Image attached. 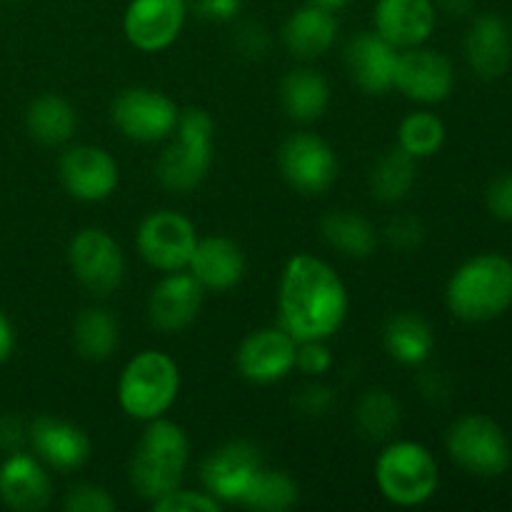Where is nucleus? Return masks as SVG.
<instances>
[{
  "instance_id": "1",
  "label": "nucleus",
  "mask_w": 512,
  "mask_h": 512,
  "mask_svg": "<svg viewBox=\"0 0 512 512\" xmlns=\"http://www.w3.org/2000/svg\"><path fill=\"white\" fill-rule=\"evenodd\" d=\"M280 328L298 343L330 340L348 318L350 298L335 268L315 255L288 260L278 285Z\"/></svg>"
},
{
  "instance_id": "2",
  "label": "nucleus",
  "mask_w": 512,
  "mask_h": 512,
  "mask_svg": "<svg viewBox=\"0 0 512 512\" xmlns=\"http://www.w3.org/2000/svg\"><path fill=\"white\" fill-rule=\"evenodd\" d=\"M450 313L465 323H488L512 305V260L483 253L460 265L445 290Z\"/></svg>"
},
{
  "instance_id": "3",
  "label": "nucleus",
  "mask_w": 512,
  "mask_h": 512,
  "mask_svg": "<svg viewBox=\"0 0 512 512\" xmlns=\"http://www.w3.org/2000/svg\"><path fill=\"white\" fill-rule=\"evenodd\" d=\"M190 460L188 433L173 420H150L130 460V485L140 498L160 500L183 483Z\"/></svg>"
},
{
  "instance_id": "4",
  "label": "nucleus",
  "mask_w": 512,
  "mask_h": 512,
  "mask_svg": "<svg viewBox=\"0 0 512 512\" xmlns=\"http://www.w3.org/2000/svg\"><path fill=\"white\" fill-rule=\"evenodd\" d=\"M180 393V368L168 353L143 350L128 360L118 380V403L138 423L165 418Z\"/></svg>"
},
{
  "instance_id": "5",
  "label": "nucleus",
  "mask_w": 512,
  "mask_h": 512,
  "mask_svg": "<svg viewBox=\"0 0 512 512\" xmlns=\"http://www.w3.org/2000/svg\"><path fill=\"white\" fill-rule=\"evenodd\" d=\"M375 483L388 503L418 508L438 493V460L415 440H395L385 445L375 460Z\"/></svg>"
},
{
  "instance_id": "6",
  "label": "nucleus",
  "mask_w": 512,
  "mask_h": 512,
  "mask_svg": "<svg viewBox=\"0 0 512 512\" xmlns=\"http://www.w3.org/2000/svg\"><path fill=\"white\" fill-rule=\"evenodd\" d=\"M173 135L175 140L155 163V175L170 193H190L203 183L213 165L215 123L205 110H185Z\"/></svg>"
},
{
  "instance_id": "7",
  "label": "nucleus",
  "mask_w": 512,
  "mask_h": 512,
  "mask_svg": "<svg viewBox=\"0 0 512 512\" xmlns=\"http://www.w3.org/2000/svg\"><path fill=\"white\" fill-rule=\"evenodd\" d=\"M445 445L453 463L478 478H500L512 463L508 435L485 415H465L455 420Z\"/></svg>"
},
{
  "instance_id": "8",
  "label": "nucleus",
  "mask_w": 512,
  "mask_h": 512,
  "mask_svg": "<svg viewBox=\"0 0 512 512\" xmlns=\"http://www.w3.org/2000/svg\"><path fill=\"white\" fill-rule=\"evenodd\" d=\"M198 243V230L175 210H155L140 223L135 233V248L140 258L158 273L185 270Z\"/></svg>"
},
{
  "instance_id": "9",
  "label": "nucleus",
  "mask_w": 512,
  "mask_h": 512,
  "mask_svg": "<svg viewBox=\"0 0 512 512\" xmlns=\"http://www.w3.org/2000/svg\"><path fill=\"white\" fill-rule=\"evenodd\" d=\"M113 123L135 143H163L173 138L180 120V108L173 98L153 88H130L115 98Z\"/></svg>"
},
{
  "instance_id": "10",
  "label": "nucleus",
  "mask_w": 512,
  "mask_h": 512,
  "mask_svg": "<svg viewBox=\"0 0 512 512\" xmlns=\"http://www.w3.org/2000/svg\"><path fill=\"white\" fill-rule=\"evenodd\" d=\"M68 260L73 275L93 295H113L125 280V255L110 233L85 228L70 240Z\"/></svg>"
},
{
  "instance_id": "11",
  "label": "nucleus",
  "mask_w": 512,
  "mask_h": 512,
  "mask_svg": "<svg viewBox=\"0 0 512 512\" xmlns=\"http://www.w3.org/2000/svg\"><path fill=\"white\" fill-rule=\"evenodd\" d=\"M278 165L290 188L303 195H323L338 180V155L313 133H295L283 143Z\"/></svg>"
},
{
  "instance_id": "12",
  "label": "nucleus",
  "mask_w": 512,
  "mask_h": 512,
  "mask_svg": "<svg viewBox=\"0 0 512 512\" xmlns=\"http://www.w3.org/2000/svg\"><path fill=\"white\" fill-rule=\"evenodd\" d=\"M453 63L438 50L425 45L398 50L393 73V88L420 105L443 103L453 93Z\"/></svg>"
},
{
  "instance_id": "13",
  "label": "nucleus",
  "mask_w": 512,
  "mask_h": 512,
  "mask_svg": "<svg viewBox=\"0 0 512 512\" xmlns=\"http://www.w3.org/2000/svg\"><path fill=\"white\" fill-rule=\"evenodd\" d=\"M260 468H263V458L258 448L235 440L205 458V463L200 465V480H203V490H208L225 508V505H240Z\"/></svg>"
},
{
  "instance_id": "14",
  "label": "nucleus",
  "mask_w": 512,
  "mask_h": 512,
  "mask_svg": "<svg viewBox=\"0 0 512 512\" xmlns=\"http://www.w3.org/2000/svg\"><path fill=\"white\" fill-rule=\"evenodd\" d=\"M60 183L83 203H100L115 193L120 168L113 155L98 145H73L60 155Z\"/></svg>"
},
{
  "instance_id": "15",
  "label": "nucleus",
  "mask_w": 512,
  "mask_h": 512,
  "mask_svg": "<svg viewBox=\"0 0 512 512\" xmlns=\"http://www.w3.org/2000/svg\"><path fill=\"white\" fill-rule=\"evenodd\" d=\"M185 18V0H130L123 15V33L133 48L160 53L178 40Z\"/></svg>"
},
{
  "instance_id": "16",
  "label": "nucleus",
  "mask_w": 512,
  "mask_h": 512,
  "mask_svg": "<svg viewBox=\"0 0 512 512\" xmlns=\"http://www.w3.org/2000/svg\"><path fill=\"white\" fill-rule=\"evenodd\" d=\"M295 353H298V340L288 330L263 328L250 333L240 343L235 365L248 383L270 385L293 373Z\"/></svg>"
},
{
  "instance_id": "17",
  "label": "nucleus",
  "mask_w": 512,
  "mask_h": 512,
  "mask_svg": "<svg viewBox=\"0 0 512 512\" xmlns=\"http://www.w3.org/2000/svg\"><path fill=\"white\" fill-rule=\"evenodd\" d=\"M205 290L188 270L165 273V278L150 290L148 320L165 335L190 328L203 308Z\"/></svg>"
},
{
  "instance_id": "18",
  "label": "nucleus",
  "mask_w": 512,
  "mask_h": 512,
  "mask_svg": "<svg viewBox=\"0 0 512 512\" xmlns=\"http://www.w3.org/2000/svg\"><path fill=\"white\" fill-rule=\"evenodd\" d=\"M0 500L15 512H40L53 500V478L38 455L10 453L0 465Z\"/></svg>"
},
{
  "instance_id": "19",
  "label": "nucleus",
  "mask_w": 512,
  "mask_h": 512,
  "mask_svg": "<svg viewBox=\"0 0 512 512\" xmlns=\"http://www.w3.org/2000/svg\"><path fill=\"white\" fill-rule=\"evenodd\" d=\"M373 23L380 38L405 50L428 43L438 23V10L433 0H378Z\"/></svg>"
},
{
  "instance_id": "20",
  "label": "nucleus",
  "mask_w": 512,
  "mask_h": 512,
  "mask_svg": "<svg viewBox=\"0 0 512 512\" xmlns=\"http://www.w3.org/2000/svg\"><path fill=\"white\" fill-rule=\"evenodd\" d=\"M28 435L35 455L48 468L60 470V473L83 468L88 463L90 453H93V443H90L88 433L83 428L68 423V420L50 418V415L35 420L30 425Z\"/></svg>"
},
{
  "instance_id": "21",
  "label": "nucleus",
  "mask_w": 512,
  "mask_h": 512,
  "mask_svg": "<svg viewBox=\"0 0 512 512\" xmlns=\"http://www.w3.org/2000/svg\"><path fill=\"white\" fill-rule=\"evenodd\" d=\"M185 270L203 285V290L225 293L245 278V255L235 240L210 235L198 238Z\"/></svg>"
},
{
  "instance_id": "22",
  "label": "nucleus",
  "mask_w": 512,
  "mask_h": 512,
  "mask_svg": "<svg viewBox=\"0 0 512 512\" xmlns=\"http://www.w3.org/2000/svg\"><path fill=\"white\" fill-rule=\"evenodd\" d=\"M395 60H398V48L380 38L375 30L355 35L345 48V65H348L350 78L370 95H383L393 90Z\"/></svg>"
},
{
  "instance_id": "23",
  "label": "nucleus",
  "mask_w": 512,
  "mask_h": 512,
  "mask_svg": "<svg viewBox=\"0 0 512 512\" xmlns=\"http://www.w3.org/2000/svg\"><path fill=\"white\" fill-rule=\"evenodd\" d=\"M465 55L470 68L483 80H498L512 63V35L500 15H480L465 35Z\"/></svg>"
},
{
  "instance_id": "24",
  "label": "nucleus",
  "mask_w": 512,
  "mask_h": 512,
  "mask_svg": "<svg viewBox=\"0 0 512 512\" xmlns=\"http://www.w3.org/2000/svg\"><path fill=\"white\" fill-rule=\"evenodd\" d=\"M338 38L335 10L308 3L295 10L283 25V45L300 60H315L328 53Z\"/></svg>"
},
{
  "instance_id": "25",
  "label": "nucleus",
  "mask_w": 512,
  "mask_h": 512,
  "mask_svg": "<svg viewBox=\"0 0 512 512\" xmlns=\"http://www.w3.org/2000/svg\"><path fill=\"white\" fill-rule=\"evenodd\" d=\"M383 343L390 358L400 365H423L433 355L435 335L428 320L418 313H398L383 330Z\"/></svg>"
},
{
  "instance_id": "26",
  "label": "nucleus",
  "mask_w": 512,
  "mask_h": 512,
  "mask_svg": "<svg viewBox=\"0 0 512 512\" xmlns=\"http://www.w3.org/2000/svg\"><path fill=\"white\" fill-rule=\"evenodd\" d=\"M25 125H28L30 138L38 140L40 145L58 148V145L73 140L78 115H75L73 105L60 95H40L30 103L28 113H25Z\"/></svg>"
},
{
  "instance_id": "27",
  "label": "nucleus",
  "mask_w": 512,
  "mask_h": 512,
  "mask_svg": "<svg viewBox=\"0 0 512 512\" xmlns=\"http://www.w3.org/2000/svg\"><path fill=\"white\" fill-rule=\"evenodd\" d=\"M283 108L295 123H313L328 110L330 88L320 73L310 68H298L288 73L280 88Z\"/></svg>"
},
{
  "instance_id": "28",
  "label": "nucleus",
  "mask_w": 512,
  "mask_h": 512,
  "mask_svg": "<svg viewBox=\"0 0 512 512\" xmlns=\"http://www.w3.org/2000/svg\"><path fill=\"white\" fill-rule=\"evenodd\" d=\"M120 343V325L105 308H85L73 325L75 353L90 363H103Z\"/></svg>"
},
{
  "instance_id": "29",
  "label": "nucleus",
  "mask_w": 512,
  "mask_h": 512,
  "mask_svg": "<svg viewBox=\"0 0 512 512\" xmlns=\"http://www.w3.org/2000/svg\"><path fill=\"white\" fill-rule=\"evenodd\" d=\"M325 243L348 258H368L378 248V233L363 215L353 210H333L320 223Z\"/></svg>"
},
{
  "instance_id": "30",
  "label": "nucleus",
  "mask_w": 512,
  "mask_h": 512,
  "mask_svg": "<svg viewBox=\"0 0 512 512\" xmlns=\"http://www.w3.org/2000/svg\"><path fill=\"white\" fill-rule=\"evenodd\" d=\"M415 178H418V160L395 148L370 170V193L380 203H400L413 190Z\"/></svg>"
},
{
  "instance_id": "31",
  "label": "nucleus",
  "mask_w": 512,
  "mask_h": 512,
  "mask_svg": "<svg viewBox=\"0 0 512 512\" xmlns=\"http://www.w3.org/2000/svg\"><path fill=\"white\" fill-rule=\"evenodd\" d=\"M298 483L283 470L260 468L255 480L250 483L248 493L243 495L238 508L260 510V512H285L298 503Z\"/></svg>"
},
{
  "instance_id": "32",
  "label": "nucleus",
  "mask_w": 512,
  "mask_h": 512,
  "mask_svg": "<svg viewBox=\"0 0 512 512\" xmlns=\"http://www.w3.org/2000/svg\"><path fill=\"white\" fill-rule=\"evenodd\" d=\"M355 425L368 440L390 438L400 425V403L388 390H368L355 405Z\"/></svg>"
},
{
  "instance_id": "33",
  "label": "nucleus",
  "mask_w": 512,
  "mask_h": 512,
  "mask_svg": "<svg viewBox=\"0 0 512 512\" xmlns=\"http://www.w3.org/2000/svg\"><path fill=\"white\" fill-rule=\"evenodd\" d=\"M445 143V125L430 110H415L405 115L398 128V148L405 150L410 158L423 160L440 153Z\"/></svg>"
},
{
  "instance_id": "34",
  "label": "nucleus",
  "mask_w": 512,
  "mask_h": 512,
  "mask_svg": "<svg viewBox=\"0 0 512 512\" xmlns=\"http://www.w3.org/2000/svg\"><path fill=\"white\" fill-rule=\"evenodd\" d=\"M153 510L155 512H220L223 510V505H220L208 490L175 488L173 493L155 500Z\"/></svg>"
},
{
  "instance_id": "35",
  "label": "nucleus",
  "mask_w": 512,
  "mask_h": 512,
  "mask_svg": "<svg viewBox=\"0 0 512 512\" xmlns=\"http://www.w3.org/2000/svg\"><path fill=\"white\" fill-rule=\"evenodd\" d=\"M63 508L68 512H113L115 500L100 485L83 483L68 490V495L63 500Z\"/></svg>"
},
{
  "instance_id": "36",
  "label": "nucleus",
  "mask_w": 512,
  "mask_h": 512,
  "mask_svg": "<svg viewBox=\"0 0 512 512\" xmlns=\"http://www.w3.org/2000/svg\"><path fill=\"white\" fill-rule=\"evenodd\" d=\"M295 368L310 378H320L333 368V353L328 348V340H303L298 343L295 353Z\"/></svg>"
},
{
  "instance_id": "37",
  "label": "nucleus",
  "mask_w": 512,
  "mask_h": 512,
  "mask_svg": "<svg viewBox=\"0 0 512 512\" xmlns=\"http://www.w3.org/2000/svg\"><path fill=\"white\" fill-rule=\"evenodd\" d=\"M385 235H388V243L393 245V248L398 250H415L420 243H423L425 233H423V225L418 223L415 218H410V215H403V218H395L393 223L388 225V230H385Z\"/></svg>"
},
{
  "instance_id": "38",
  "label": "nucleus",
  "mask_w": 512,
  "mask_h": 512,
  "mask_svg": "<svg viewBox=\"0 0 512 512\" xmlns=\"http://www.w3.org/2000/svg\"><path fill=\"white\" fill-rule=\"evenodd\" d=\"M188 13H195L203 20H213V23H228L235 20L240 13L243 0H185Z\"/></svg>"
},
{
  "instance_id": "39",
  "label": "nucleus",
  "mask_w": 512,
  "mask_h": 512,
  "mask_svg": "<svg viewBox=\"0 0 512 512\" xmlns=\"http://www.w3.org/2000/svg\"><path fill=\"white\" fill-rule=\"evenodd\" d=\"M488 208L498 220L512 223V173L495 180L488 188Z\"/></svg>"
},
{
  "instance_id": "40",
  "label": "nucleus",
  "mask_w": 512,
  "mask_h": 512,
  "mask_svg": "<svg viewBox=\"0 0 512 512\" xmlns=\"http://www.w3.org/2000/svg\"><path fill=\"white\" fill-rule=\"evenodd\" d=\"M333 400L335 395L330 388H325V385H310V388H305L300 393L298 408L305 415H325L330 410V405H333Z\"/></svg>"
},
{
  "instance_id": "41",
  "label": "nucleus",
  "mask_w": 512,
  "mask_h": 512,
  "mask_svg": "<svg viewBox=\"0 0 512 512\" xmlns=\"http://www.w3.org/2000/svg\"><path fill=\"white\" fill-rule=\"evenodd\" d=\"M235 43L245 55H263L268 48V33L258 23H243L235 33Z\"/></svg>"
},
{
  "instance_id": "42",
  "label": "nucleus",
  "mask_w": 512,
  "mask_h": 512,
  "mask_svg": "<svg viewBox=\"0 0 512 512\" xmlns=\"http://www.w3.org/2000/svg\"><path fill=\"white\" fill-rule=\"evenodd\" d=\"M25 438L23 425L18 423L15 418H3L0 420V448H5L8 453H15L20 448Z\"/></svg>"
},
{
  "instance_id": "43",
  "label": "nucleus",
  "mask_w": 512,
  "mask_h": 512,
  "mask_svg": "<svg viewBox=\"0 0 512 512\" xmlns=\"http://www.w3.org/2000/svg\"><path fill=\"white\" fill-rule=\"evenodd\" d=\"M13 348H15V330L13 325H10V320L3 315V310H0V365L13 355Z\"/></svg>"
},
{
  "instance_id": "44",
  "label": "nucleus",
  "mask_w": 512,
  "mask_h": 512,
  "mask_svg": "<svg viewBox=\"0 0 512 512\" xmlns=\"http://www.w3.org/2000/svg\"><path fill=\"white\" fill-rule=\"evenodd\" d=\"M420 390H423L425 398H430V400L448 398V388L440 383V373H435V370H428V375H423V378H420Z\"/></svg>"
},
{
  "instance_id": "45",
  "label": "nucleus",
  "mask_w": 512,
  "mask_h": 512,
  "mask_svg": "<svg viewBox=\"0 0 512 512\" xmlns=\"http://www.w3.org/2000/svg\"><path fill=\"white\" fill-rule=\"evenodd\" d=\"M435 10H443V13L453 15V18H463L473 10L475 0H433Z\"/></svg>"
},
{
  "instance_id": "46",
  "label": "nucleus",
  "mask_w": 512,
  "mask_h": 512,
  "mask_svg": "<svg viewBox=\"0 0 512 512\" xmlns=\"http://www.w3.org/2000/svg\"><path fill=\"white\" fill-rule=\"evenodd\" d=\"M310 3L323 5V8H328V10H340V8H345L350 0H310Z\"/></svg>"
}]
</instances>
